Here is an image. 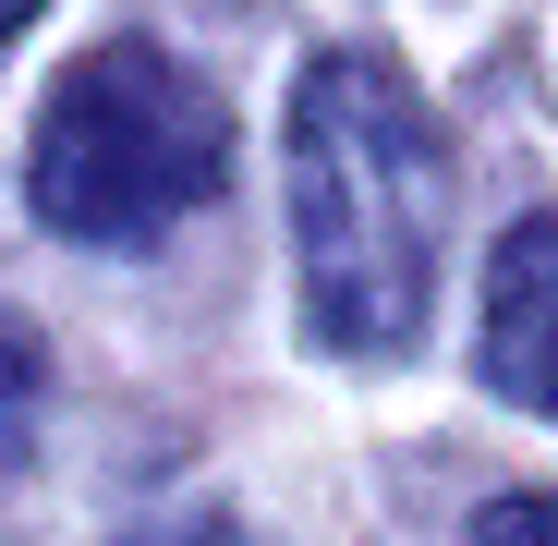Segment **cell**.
I'll return each instance as SVG.
<instances>
[{"label":"cell","mask_w":558,"mask_h":546,"mask_svg":"<svg viewBox=\"0 0 558 546\" xmlns=\"http://www.w3.org/2000/svg\"><path fill=\"white\" fill-rule=\"evenodd\" d=\"M449 146L413 73L377 49H316L292 85V267L316 352L389 364L437 304Z\"/></svg>","instance_id":"cell-1"},{"label":"cell","mask_w":558,"mask_h":546,"mask_svg":"<svg viewBox=\"0 0 558 546\" xmlns=\"http://www.w3.org/2000/svg\"><path fill=\"white\" fill-rule=\"evenodd\" d=\"M231 182V110L219 85H195L170 49L110 37L85 49L25 146V195L61 243H158L170 219H195Z\"/></svg>","instance_id":"cell-2"},{"label":"cell","mask_w":558,"mask_h":546,"mask_svg":"<svg viewBox=\"0 0 558 546\" xmlns=\"http://www.w3.org/2000/svg\"><path fill=\"white\" fill-rule=\"evenodd\" d=\"M486 377L522 413H558V219H522L486 255Z\"/></svg>","instance_id":"cell-3"},{"label":"cell","mask_w":558,"mask_h":546,"mask_svg":"<svg viewBox=\"0 0 558 546\" xmlns=\"http://www.w3.org/2000/svg\"><path fill=\"white\" fill-rule=\"evenodd\" d=\"M37 413H49V340L0 304V474L37 449Z\"/></svg>","instance_id":"cell-4"},{"label":"cell","mask_w":558,"mask_h":546,"mask_svg":"<svg viewBox=\"0 0 558 546\" xmlns=\"http://www.w3.org/2000/svg\"><path fill=\"white\" fill-rule=\"evenodd\" d=\"M122 546H255L231 510H158V522H134Z\"/></svg>","instance_id":"cell-5"},{"label":"cell","mask_w":558,"mask_h":546,"mask_svg":"<svg viewBox=\"0 0 558 546\" xmlns=\"http://www.w3.org/2000/svg\"><path fill=\"white\" fill-rule=\"evenodd\" d=\"M474 546H558V498H486Z\"/></svg>","instance_id":"cell-6"},{"label":"cell","mask_w":558,"mask_h":546,"mask_svg":"<svg viewBox=\"0 0 558 546\" xmlns=\"http://www.w3.org/2000/svg\"><path fill=\"white\" fill-rule=\"evenodd\" d=\"M37 13H49V0H0V37H25V25H37Z\"/></svg>","instance_id":"cell-7"}]
</instances>
